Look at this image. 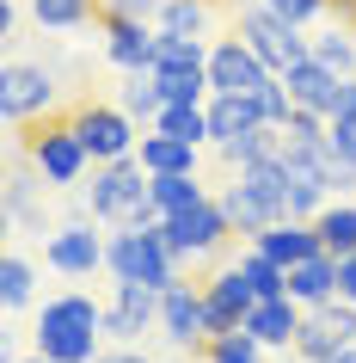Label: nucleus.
<instances>
[{
	"label": "nucleus",
	"instance_id": "20e7f679",
	"mask_svg": "<svg viewBox=\"0 0 356 363\" xmlns=\"http://www.w3.org/2000/svg\"><path fill=\"white\" fill-rule=\"evenodd\" d=\"M19 142L13 148L25 154V167L38 172L50 191H74L80 179L93 172V154H86V142H80L74 117L56 111V117H38V123H25V130H13Z\"/></svg>",
	"mask_w": 356,
	"mask_h": 363
},
{
	"label": "nucleus",
	"instance_id": "6e6552de",
	"mask_svg": "<svg viewBox=\"0 0 356 363\" xmlns=\"http://www.w3.org/2000/svg\"><path fill=\"white\" fill-rule=\"evenodd\" d=\"M74 130H80V142H86V154H93V167H105V160H130L135 154V142H142V123H135L123 105H105V99H80L74 111Z\"/></svg>",
	"mask_w": 356,
	"mask_h": 363
},
{
	"label": "nucleus",
	"instance_id": "f03ea898",
	"mask_svg": "<svg viewBox=\"0 0 356 363\" xmlns=\"http://www.w3.org/2000/svg\"><path fill=\"white\" fill-rule=\"evenodd\" d=\"M215 197H222V210H227V222H234L240 240H252V234H264L270 222H289V216H295L282 154L252 160V167H234V172H227V185H222Z\"/></svg>",
	"mask_w": 356,
	"mask_h": 363
},
{
	"label": "nucleus",
	"instance_id": "c9c22d12",
	"mask_svg": "<svg viewBox=\"0 0 356 363\" xmlns=\"http://www.w3.org/2000/svg\"><path fill=\"white\" fill-rule=\"evenodd\" d=\"M93 363H154V357L142 351V345H105V351H98Z\"/></svg>",
	"mask_w": 356,
	"mask_h": 363
},
{
	"label": "nucleus",
	"instance_id": "7c9ffc66",
	"mask_svg": "<svg viewBox=\"0 0 356 363\" xmlns=\"http://www.w3.org/2000/svg\"><path fill=\"white\" fill-rule=\"evenodd\" d=\"M166 105H203L209 99V68H154Z\"/></svg>",
	"mask_w": 356,
	"mask_h": 363
},
{
	"label": "nucleus",
	"instance_id": "393cba45",
	"mask_svg": "<svg viewBox=\"0 0 356 363\" xmlns=\"http://www.w3.org/2000/svg\"><path fill=\"white\" fill-rule=\"evenodd\" d=\"M25 13L38 31H80L98 19V0H25Z\"/></svg>",
	"mask_w": 356,
	"mask_h": 363
},
{
	"label": "nucleus",
	"instance_id": "2f4dec72",
	"mask_svg": "<svg viewBox=\"0 0 356 363\" xmlns=\"http://www.w3.org/2000/svg\"><path fill=\"white\" fill-rule=\"evenodd\" d=\"M203 363H264V345L246 333V326H234V333H215V339L203 345Z\"/></svg>",
	"mask_w": 356,
	"mask_h": 363
},
{
	"label": "nucleus",
	"instance_id": "f3484780",
	"mask_svg": "<svg viewBox=\"0 0 356 363\" xmlns=\"http://www.w3.org/2000/svg\"><path fill=\"white\" fill-rule=\"evenodd\" d=\"M289 99L295 105H307V111H319V117H332L338 111V93H344V74H332L326 62H314V56H301L295 68H289Z\"/></svg>",
	"mask_w": 356,
	"mask_h": 363
},
{
	"label": "nucleus",
	"instance_id": "a19ab883",
	"mask_svg": "<svg viewBox=\"0 0 356 363\" xmlns=\"http://www.w3.org/2000/svg\"><path fill=\"white\" fill-rule=\"evenodd\" d=\"M154 363H185V351H166V357H154Z\"/></svg>",
	"mask_w": 356,
	"mask_h": 363
},
{
	"label": "nucleus",
	"instance_id": "0eeeda50",
	"mask_svg": "<svg viewBox=\"0 0 356 363\" xmlns=\"http://www.w3.org/2000/svg\"><path fill=\"white\" fill-rule=\"evenodd\" d=\"M56 105H62V86H56V74L43 62L13 56L0 68V117H6V130H25L38 117H56Z\"/></svg>",
	"mask_w": 356,
	"mask_h": 363
},
{
	"label": "nucleus",
	"instance_id": "aec40b11",
	"mask_svg": "<svg viewBox=\"0 0 356 363\" xmlns=\"http://www.w3.org/2000/svg\"><path fill=\"white\" fill-rule=\"evenodd\" d=\"M252 247H264L277 265H301V259L326 252V247H319V228H314V222H301V216H289V222H270L264 234H252Z\"/></svg>",
	"mask_w": 356,
	"mask_h": 363
},
{
	"label": "nucleus",
	"instance_id": "dca6fc26",
	"mask_svg": "<svg viewBox=\"0 0 356 363\" xmlns=\"http://www.w3.org/2000/svg\"><path fill=\"white\" fill-rule=\"evenodd\" d=\"M301 314L307 308L295 302V296H264V302H252V314H246V333L264 345V351H289L301 333Z\"/></svg>",
	"mask_w": 356,
	"mask_h": 363
},
{
	"label": "nucleus",
	"instance_id": "f8f14e48",
	"mask_svg": "<svg viewBox=\"0 0 356 363\" xmlns=\"http://www.w3.org/2000/svg\"><path fill=\"white\" fill-rule=\"evenodd\" d=\"M197 284H203V314H209V339H215V333H234V326H246L252 302H264L258 289H252V277L240 271V259H227V265H215L209 277H197Z\"/></svg>",
	"mask_w": 356,
	"mask_h": 363
},
{
	"label": "nucleus",
	"instance_id": "4c0bfd02",
	"mask_svg": "<svg viewBox=\"0 0 356 363\" xmlns=\"http://www.w3.org/2000/svg\"><path fill=\"white\" fill-rule=\"evenodd\" d=\"M19 13H25L19 0H0V43H13V38H19Z\"/></svg>",
	"mask_w": 356,
	"mask_h": 363
},
{
	"label": "nucleus",
	"instance_id": "ddd939ff",
	"mask_svg": "<svg viewBox=\"0 0 356 363\" xmlns=\"http://www.w3.org/2000/svg\"><path fill=\"white\" fill-rule=\"evenodd\" d=\"M160 333H166V351H185V357H203L209 345V314H203V284H178L160 296Z\"/></svg>",
	"mask_w": 356,
	"mask_h": 363
},
{
	"label": "nucleus",
	"instance_id": "f704fd0d",
	"mask_svg": "<svg viewBox=\"0 0 356 363\" xmlns=\"http://www.w3.org/2000/svg\"><path fill=\"white\" fill-rule=\"evenodd\" d=\"M258 111H264V123H277V130H282V123H289V111H295V99H289V80H270V86H264V93H258Z\"/></svg>",
	"mask_w": 356,
	"mask_h": 363
},
{
	"label": "nucleus",
	"instance_id": "2eb2a0df",
	"mask_svg": "<svg viewBox=\"0 0 356 363\" xmlns=\"http://www.w3.org/2000/svg\"><path fill=\"white\" fill-rule=\"evenodd\" d=\"M105 25V62L135 74V68H154V50H160V25L142 19H98Z\"/></svg>",
	"mask_w": 356,
	"mask_h": 363
},
{
	"label": "nucleus",
	"instance_id": "a211bd4d",
	"mask_svg": "<svg viewBox=\"0 0 356 363\" xmlns=\"http://www.w3.org/2000/svg\"><path fill=\"white\" fill-rule=\"evenodd\" d=\"M135 160L160 179V172H203V148L197 142H178V135H166V130H154L148 123V135L135 142Z\"/></svg>",
	"mask_w": 356,
	"mask_h": 363
},
{
	"label": "nucleus",
	"instance_id": "412c9836",
	"mask_svg": "<svg viewBox=\"0 0 356 363\" xmlns=\"http://www.w3.org/2000/svg\"><path fill=\"white\" fill-rule=\"evenodd\" d=\"M307 56L326 62L332 74L350 80V74H356V25H350V19H326V25H314V31H307Z\"/></svg>",
	"mask_w": 356,
	"mask_h": 363
},
{
	"label": "nucleus",
	"instance_id": "4468645a",
	"mask_svg": "<svg viewBox=\"0 0 356 363\" xmlns=\"http://www.w3.org/2000/svg\"><path fill=\"white\" fill-rule=\"evenodd\" d=\"M160 296L154 284H111L105 302V339L111 345H142L148 333H160Z\"/></svg>",
	"mask_w": 356,
	"mask_h": 363
},
{
	"label": "nucleus",
	"instance_id": "ea45409f",
	"mask_svg": "<svg viewBox=\"0 0 356 363\" xmlns=\"http://www.w3.org/2000/svg\"><path fill=\"white\" fill-rule=\"evenodd\" d=\"M13 363H56V357H43V351H31V357H13Z\"/></svg>",
	"mask_w": 356,
	"mask_h": 363
},
{
	"label": "nucleus",
	"instance_id": "c85d7f7f",
	"mask_svg": "<svg viewBox=\"0 0 356 363\" xmlns=\"http://www.w3.org/2000/svg\"><path fill=\"white\" fill-rule=\"evenodd\" d=\"M209 19H215V0H166L154 25L166 38H209Z\"/></svg>",
	"mask_w": 356,
	"mask_h": 363
},
{
	"label": "nucleus",
	"instance_id": "7ed1b4c3",
	"mask_svg": "<svg viewBox=\"0 0 356 363\" xmlns=\"http://www.w3.org/2000/svg\"><path fill=\"white\" fill-rule=\"evenodd\" d=\"M86 210H93V222H105V228H160L166 216L154 210V179L142 160H105V167H93V185H86Z\"/></svg>",
	"mask_w": 356,
	"mask_h": 363
},
{
	"label": "nucleus",
	"instance_id": "cd10ccee",
	"mask_svg": "<svg viewBox=\"0 0 356 363\" xmlns=\"http://www.w3.org/2000/svg\"><path fill=\"white\" fill-rule=\"evenodd\" d=\"M117 105H123L135 123H154V117H160V105H166V93H160V74H154V68H135V74H123V93H117Z\"/></svg>",
	"mask_w": 356,
	"mask_h": 363
},
{
	"label": "nucleus",
	"instance_id": "5701e85b",
	"mask_svg": "<svg viewBox=\"0 0 356 363\" xmlns=\"http://www.w3.org/2000/svg\"><path fill=\"white\" fill-rule=\"evenodd\" d=\"M338 351H344V333L332 326V314H326V308H307L295 345H289V357L295 363H326V357H338Z\"/></svg>",
	"mask_w": 356,
	"mask_h": 363
},
{
	"label": "nucleus",
	"instance_id": "f257e3e1",
	"mask_svg": "<svg viewBox=\"0 0 356 363\" xmlns=\"http://www.w3.org/2000/svg\"><path fill=\"white\" fill-rule=\"evenodd\" d=\"M105 302H93L86 289H62V296H43L38 314H31V351L56 363H93L105 351Z\"/></svg>",
	"mask_w": 356,
	"mask_h": 363
},
{
	"label": "nucleus",
	"instance_id": "a878e982",
	"mask_svg": "<svg viewBox=\"0 0 356 363\" xmlns=\"http://www.w3.org/2000/svg\"><path fill=\"white\" fill-rule=\"evenodd\" d=\"M0 302H6V314H25V308L38 302V265L19 247L6 252V265H0Z\"/></svg>",
	"mask_w": 356,
	"mask_h": 363
},
{
	"label": "nucleus",
	"instance_id": "b1692460",
	"mask_svg": "<svg viewBox=\"0 0 356 363\" xmlns=\"http://www.w3.org/2000/svg\"><path fill=\"white\" fill-rule=\"evenodd\" d=\"M314 228H319V247L332 252V259L356 252V203H350V197H332V203L314 216Z\"/></svg>",
	"mask_w": 356,
	"mask_h": 363
},
{
	"label": "nucleus",
	"instance_id": "58836bf2",
	"mask_svg": "<svg viewBox=\"0 0 356 363\" xmlns=\"http://www.w3.org/2000/svg\"><path fill=\"white\" fill-rule=\"evenodd\" d=\"M326 363H356V345H344V351H338V357H326Z\"/></svg>",
	"mask_w": 356,
	"mask_h": 363
},
{
	"label": "nucleus",
	"instance_id": "473e14b6",
	"mask_svg": "<svg viewBox=\"0 0 356 363\" xmlns=\"http://www.w3.org/2000/svg\"><path fill=\"white\" fill-rule=\"evenodd\" d=\"M326 148H332L338 167H350V172H356V111H338V117H332V135H326Z\"/></svg>",
	"mask_w": 356,
	"mask_h": 363
},
{
	"label": "nucleus",
	"instance_id": "c756f323",
	"mask_svg": "<svg viewBox=\"0 0 356 363\" xmlns=\"http://www.w3.org/2000/svg\"><path fill=\"white\" fill-rule=\"evenodd\" d=\"M209 105V99H203ZM203 105H160V117H154V130L178 135V142H197V148H209V111Z\"/></svg>",
	"mask_w": 356,
	"mask_h": 363
},
{
	"label": "nucleus",
	"instance_id": "72a5a7b5",
	"mask_svg": "<svg viewBox=\"0 0 356 363\" xmlns=\"http://www.w3.org/2000/svg\"><path fill=\"white\" fill-rule=\"evenodd\" d=\"M160 6H166V0H98V19H142V25H154Z\"/></svg>",
	"mask_w": 356,
	"mask_h": 363
},
{
	"label": "nucleus",
	"instance_id": "9d476101",
	"mask_svg": "<svg viewBox=\"0 0 356 363\" xmlns=\"http://www.w3.org/2000/svg\"><path fill=\"white\" fill-rule=\"evenodd\" d=\"M105 222H93V216H74V222H62V228H50V240H43V265L56 271V277H93V271H105Z\"/></svg>",
	"mask_w": 356,
	"mask_h": 363
},
{
	"label": "nucleus",
	"instance_id": "4be33fe9",
	"mask_svg": "<svg viewBox=\"0 0 356 363\" xmlns=\"http://www.w3.org/2000/svg\"><path fill=\"white\" fill-rule=\"evenodd\" d=\"M289 296H295L301 308L332 302V296H338V259H332V252H314V259L289 265Z\"/></svg>",
	"mask_w": 356,
	"mask_h": 363
},
{
	"label": "nucleus",
	"instance_id": "6ab92c4d",
	"mask_svg": "<svg viewBox=\"0 0 356 363\" xmlns=\"http://www.w3.org/2000/svg\"><path fill=\"white\" fill-rule=\"evenodd\" d=\"M203 111H209V148H227L234 135H246V130L264 123L258 99H240V93H209Z\"/></svg>",
	"mask_w": 356,
	"mask_h": 363
},
{
	"label": "nucleus",
	"instance_id": "39448f33",
	"mask_svg": "<svg viewBox=\"0 0 356 363\" xmlns=\"http://www.w3.org/2000/svg\"><path fill=\"white\" fill-rule=\"evenodd\" d=\"M105 271H111V284H154V289H172L185 277L166 240V222L160 228H111L105 234Z\"/></svg>",
	"mask_w": 356,
	"mask_h": 363
},
{
	"label": "nucleus",
	"instance_id": "bb28decb",
	"mask_svg": "<svg viewBox=\"0 0 356 363\" xmlns=\"http://www.w3.org/2000/svg\"><path fill=\"white\" fill-rule=\"evenodd\" d=\"M203 197H209L203 172H160V179H154V210L160 216H178V210H190V203H203Z\"/></svg>",
	"mask_w": 356,
	"mask_h": 363
},
{
	"label": "nucleus",
	"instance_id": "e433bc0d",
	"mask_svg": "<svg viewBox=\"0 0 356 363\" xmlns=\"http://www.w3.org/2000/svg\"><path fill=\"white\" fill-rule=\"evenodd\" d=\"M338 296H344V302H356V252H344V259H338Z\"/></svg>",
	"mask_w": 356,
	"mask_h": 363
},
{
	"label": "nucleus",
	"instance_id": "1a4fd4ad",
	"mask_svg": "<svg viewBox=\"0 0 356 363\" xmlns=\"http://www.w3.org/2000/svg\"><path fill=\"white\" fill-rule=\"evenodd\" d=\"M234 31H240V38L264 56V68H270V74H289V68L307 56V31H301V25H289V19H277L264 0L234 13Z\"/></svg>",
	"mask_w": 356,
	"mask_h": 363
},
{
	"label": "nucleus",
	"instance_id": "9b49d317",
	"mask_svg": "<svg viewBox=\"0 0 356 363\" xmlns=\"http://www.w3.org/2000/svg\"><path fill=\"white\" fill-rule=\"evenodd\" d=\"M270 68H264V56L252 50V43L234 31V38H215L209 43V93H240V99H258L264 86H270Z\"/></svg>",
	"mask_w": 356,
	"mask_h": 363
},
{
	"label": "nucleus",
	"instance_id": "423d86ee",
	"mask_svg": "<svg viewBox=\"0 0 356 363\" xmlns=\"http://www.w3.org/2000/svg\"><path fill=\"white\" fill-rule=\"evenodd\" d=\"M166 240H172V252H178V265H209V259H222L227 252V240H234V222H227V210H222V197L209 191L203 203H190V210H178V216H166Z\"/></svg>",
	"mask_w": 356,
	"mask_h": 363
}]
</instances>
